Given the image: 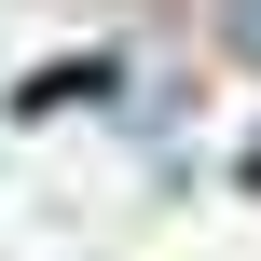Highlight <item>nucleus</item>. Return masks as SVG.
Wrapping results in <instances>:
<instances>
[{"label": "nucleus", "mask_w": 261, "mask_h": 261, "mask_svg": "<svg viewBox=\"0 0 261 261\" xmlns=\"http://www.w3.org/2000/svg\"><path fill=\"white\" fill-rule=\"evenodd\" d=\"M234 41H248V55H261V0H234Z\"/></svg>", "instance_id": "f257e3e1"}]
</instances>
